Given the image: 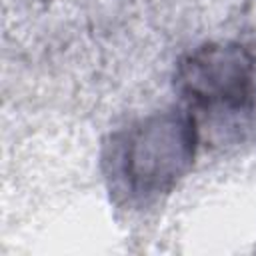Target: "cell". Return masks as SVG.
I'll return each instance as SVG.
<instances>
[{
    "label": "cell",
    "instance_id": "1",
    "mask_svg": "<svg viewBox=\"0 0 256 256\" xmlns=\"http://www.w3.org/2000/svg\"><path fill=\"white\" fill-rule=\"evenodd\" d=\"M194 130L180 118H158L140 128L126 146V174L140 190H162L188 164Z\"/></svg>",
    "mask_w": 256,
    "mask_h": 256
},
{
    "label": "cell",
    "instance_id": "2",
    "mask_svg": "<svg viewBox=\"0 0 256 256\" xmlns=\"http://www.w3.org/2000/svg\"><path fill=\"white\" fill-rule=\"evenodd\" d=\"M180 80L200 102H242L248 86V60L238 48L210 46L184 64Z\"/></svg>",
    "mask_w": 256,
    "mask_h": 256
}]
</instances>
